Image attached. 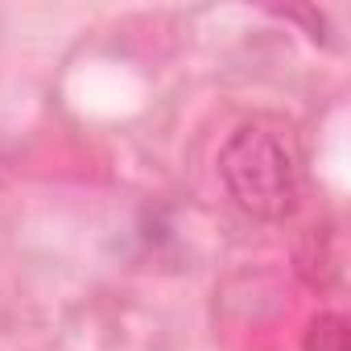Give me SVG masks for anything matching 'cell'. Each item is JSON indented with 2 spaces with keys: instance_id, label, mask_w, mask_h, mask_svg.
<instances>
[{
  "instance_id": "cell-1",
  "label": "cell",
  "mask_w": 351,
  "mask_h": 351,
  "mask_svg": "<svg viewBox=\"0 0 351 351\" xmlns=\"http://www.w3.org/2000/svg\"><path fill=\"white\" fill-rule=\"evenodd\" d=\"M228 195L256 219H285L298 207V157L269 124H240L219 149Z\"/></svg>"
},
{
  "instance_id": "cell-2",
  "label": "cell",
  "mask_w": 351,
  "mask_h": 351,
  "mask_svg": "<svg viewBox=\"0 0 351 351\" xmlns=\"http://www.w3.org/2000/svg\"><path fill=\"white\" fill-rule=\"evenodd\" d=\"M306 351H347V318L318 314L306 330Z\"/></svg>"
}]
</instances>
